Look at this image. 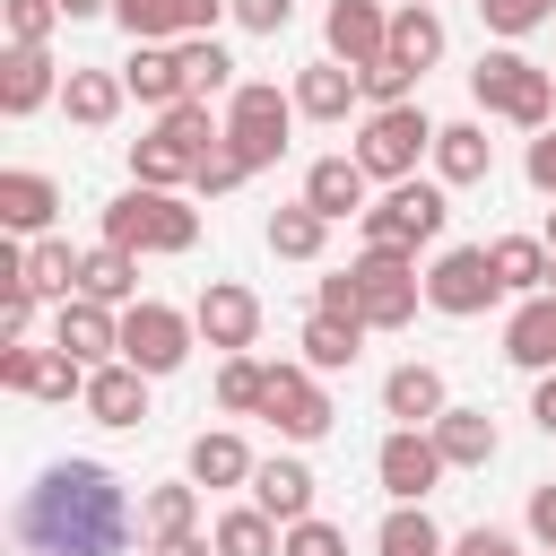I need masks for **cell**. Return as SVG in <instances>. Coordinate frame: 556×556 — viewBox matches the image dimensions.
Listing matches in <instances>:
<instances>
[{
	"label": "cell",
	"instance_id": "obj_23",
	"mask_svg": "<svg viewBox=\"0 0 556 556\" xmlns=\"http://www.w3.org/2000/svg\"><path fill=\"white\" fill-rule=\"evenodd\" d=\"M365 182H374V174H365L356 156H313V174H304V200H313V208L339 226V217H365Z\"/></svg>",
	"mask_w": 556,
	"mask_h": 556
},
{
	"label": "cell",
	"instance_id": "obj_2",
	"mask_svg": "<svg viewBox=\"0 0 556 556\" xmlns=\"http://www.w3.org/2000/svg\"><path fill=\"white\" fill-rule=\"evenodd\" d=\"M226 139V122H208V104L200 96H182V104H165L156 113V130L148 139H130V182H156V191H174V182H191L200 174V156Z\"/></svg>",
	"mask_w": 556,
	"mask_h": 556
},
{
	"label": "cell",
	"instance_id": "obj_16",
	"mask_svg": "<svg viewBox=\"0 0 556 556\" xmlns=\"http://www.w3.org/2000/svg\"><path fill=\"white\" fill-rule=\"evenodd\" d=\"M52 348H70L78 365H113V356H122V313L96 304V295H61V313H52Z\"/></svg>",
	"mask_w": 556,
	"mask_h": 556
},
{
	"label": "cell",
	"instance_id": "obj_3",
	"mask_svg": "<svg viewBox=\"0 0 556 556\" xmlns=\"http://www.w3.org/2000/svg\"><path fill=\"white\" fill-rule=\"evenodd\" d=\"M104 243H122V252H191L200 243V208L191 200H174V191H156V182H130L122 200H104Z\"/></svg>",
	"mask_w": 556,
	"mask_h": 556
},
{
	"label": "cell",
	"instance_id": "obj_17",
	"mask_svg": "<svg viewBox=\"0 0 556 556\" xmlns=\"http://www.w3.org/2000/svg\"><path fill=\"white\" fill-rule=\"evenodd\" d=\"M321 35H330V61H348V70H374V61L391 52L382 0H330V9H321Z\"/></svg>",
	"mask_w": 556,
	"mask_h": 556
},
{
	"label": "cell",
	"instance_id": "obj_33",
	"mask_svg": "<svg viewBox=\"0 0 556 556\" xmlns=\"http://www.w3.org/2000/svg\"><path fill=\"white\" fill-rule=\"evenodd\" d=\"M374 556H452V547H443V530H434L426 504H391L382 530H374Z\"/></svg>",
	"mask_w": 556,
	"mask_h": 556
},
{
	"label": "cell",
	"instance_id": "obj_18",
	"mask_svg": "<svg viewBox=\"0 0 556 556\" xmlns=\"http://www.w3.org/2000/svg\"><path fill=\"white\" fill-rule=\"evenodd\" d=\"M61 96V70H52V52L43 43H9L0 52V113L9 122H26L35 104H52Z\"/></svg>",
	"mask_w": 556,
	"mask_h": 556
},
{
	"label": "cell",
	"instance_id": "obj_13",
	"mask_svg": "<svg viewBox=\"0 0 556 556\" xmlns=\"http://www.w3.org/2000/svg\"><path fill=\"white\" fill-rule=\"evenodd\" d=\"M443 469H452V460L434 452V434H426V426H391V434H382V452H374V478H382V495H391V504H426V495L443 486Z\"/></svg>",
	"mask_w": 556,
	"mask_h": 556
},
{
	"label": "cell",
	"instance_id": "obj_31",
	"mask_svg": "<svg viewBox=\"0 0 556 556\" xmlns=\"http://www.w3.org/2000/svg\"><path fill=\"white\" fill-rule=\"evenodd\" d=\"M252 452H243V434H191V486H252Z\"/></svg>",
	"mask_w": 556,
	"mask_h": 556
},
{
	"label": "cell",
	"instance_id": "obj_5",
	"mask_svg": "<svg viewBox=\"0 0 556 556\" xmlns=\"http://www.w3.org/2000/svg\"><path fill=\"white\" fill-rule=\"evenodd\" d=\"M434 130L443 122H426V104H374L365 130H356V165L374 182H408L417 156H434Z\"/></svg>",
	"mask_w": 556,
	"mask_h": 556
},
{
	"label": "cell",
	"instance_id": "obj_34",
	"mask_svg": "<svg viewBox=\"0 0 556 556\" xmlns=\"http://www.w3.org/2000/svg\"><path fill=\"white\" fill-rule=\"evenodd\" d=\"M391 52H400L408 70H434V61H443V17H434V0H408V9L391 17Z\"/></svg>",
	"mask_w": 556,
	"mask_h": 556
},
{
	"label": "cell",
	"instance_id": "obj_7",
	"mask_svg": "<svg viewBox=\"0 0 556 556\" xmlns=\"http://www.w3.org/2000/svg\"><path fill=\"white\" fill-rule=\"evenodd\" d=\"M443 217H452V208H443V182H417V174H408V182H391L356 226H365L374 252H417V243L443 235Z\"/></svg>",
	"mask_w": 556,
	"mask_h": 556
},
{
	"label": "cell",
	"instance_id": "obj_25",
	"mask_svg": "<svg viewBox=\"0 0 556 556\" xmlns=\"http://www.w3.org/2000/svg\"><path fill=\"white\" fill-rule=\"evenodd\" d=\"M434 174H443V182H486V174H495L486 122H443V130H434Z\"/></svg>",
	"mask_w": 556,
	"mask_h": 556
},
{
	"label": "cell",
	"instance_id": "obj_22",
	"mask_svg": "<svg viewBox=\"0 0 556 556\" xmlns=\"http://www.w3.org/2000/svg\"><path fill=\"white\" fill-rule=\"evenodd\" d=\"M348 104H365V78H356L348 61H313V70L295 78V113H304V122H348Z\"/></svg>",
	"mask_w": 556,
	"mask_h": 556
},
{
	"label": "cell",
	"instance_id": "obj_14",
	"mask_svg": "<svg viewBox=\"0 0 556 556\" xmlns=\"http://www.w3.org/2000/svg\"><path fill=\"white\" fill-rule=\"evenodd\" d=\"M235 0H113V17H122V35L130 43H182V35H217V17H226Z\"/></svg>",
	"mask_w": 556,
	"mask_h": 556
},
{
	"label": "cell",
	"instance_id": "obj_21",
	"mask_svg": "<svg viewBox=\"0 0 556 556\" xmlns=\"http://www.w3.org/2000/svg\"><path fill=\"white\" fill-rule=\"evenodd\" d=\"M52 208H61V182H52V174H35V165H9V174H0V226H9V235H43Z\"/></svg>",
	"mask_w": 556,
	"mask_h": 556
},
{
	"label": "cell",
	"instance_id": "obj_50",
	"mask_svg": "<svg viewBox=\"0 0 556 556\" xmlns=\"http://www.w3.org/2000/svg\"><path fill=\"white\" fill-rule=\"evenodd\" d=\"M452 556H521V547H513L495 521H478V530H460V539H452Z\"/></svg>",
	"mask_w": 556,
	"mask_h": 556
},
{
	"label": "cell",
	"instance_id": "obj_24",
	"mask_svg": "<svg viewBox=\"0 0 556 556\" xmlns=\"http://www.w3.org/2000/svg\"><path fill=\"white\" fill-rule=\"evenodd\" d=\"M122 87L139 96V104H182V52L174 43H130V61H122Z\"/></svg>",
	"mask_w": 556,
	"mask_h": 556
},
{
	"label": "cell",
	"instance_id": "obj_51",
	"mask_svg": "<svg viewBox=\"0 0 556 556\" xmlns=\"http://www.w3.org/2000/svg\"><path fill=\"white\" fill-rule=\"evenodd\" d=\"M530 539L556 547V486H530Z\"/></svg>",
	"mask_w": 556,
	"mask_h": 556
},
{
	"label": "cell",
	"instance_id": "obj_9",
	"mask_svg": "<svg viewBox=\"0 0 556 556\" xmlns=\"http://www.w3.org/2000/svg\"><path fill=\"white\" fill-rule=\"evenodd\" d=\"M191 339H200V321L191 313H174V304H156V295H139V304H122V356L156 382V374H174L182 356H191Z\"/></svg>",
	"mask_w": 556,
	"mask_h": 556
},
{
	"label": "cell",
	"instance_id": "obj_20",
	"mask_svg": "<svg viewBox=\"0 0 556 556\" xmlns=\"http://www.w3.org/2000/svg\"><path fill=\"white\" fill-rule=\"evenodd\" d=\"M504 356L521 374H556V295H521L504 321Z\"/></svg>",
	"mask_w": 556,
	"mask_h": 556
},
{
	"label": "cell",
	"instance_id": "obj_41",
	"mask_svg": "<svg viewBox=\"0 0 556 556\" xmlns=\"http://www.w3.org/2000/svg\"><path fill=\"white\" fill-rule=\"evenodd\" d=\"M261 391H269V365H261V356H226V365H217V408L261 417Z\"/></svg>",
	"mask_w": 556,
	"mask_h": 556
},
{
	"label": "cell",
	"instance_id": "obj_56",
	"mask_svg": "<svg viewBox=\"0 0 556 556\" xmlns=\"http://www.w3.org/2000/svg\"><path fill=\"white\" fill-rule=\"evenodd\" d=\"M547 295H556V269H547Z\"/></svg>",
	"mask_w": 556,
	"mask_h": 556
},
{
	"label": "cell",
	"instance_id": "obj_26",
	"mask_svg": "<svg viewBox=\"0 0 556 556\" xmlns=\"http://www.w3.org/2000/svg\"><path fill=\"white\" fill-rule=\"evenodd\" d=\"M486 261H495L504 295H547V269H556L547 235H495V243H486Z\"/></svg>",
	"mask_w": 556,
	"mask_h": 556
},
{
	"label": "cell",
	"instance_id": "obj_11",
	"mask_svg": "<svg viewBox=\"0 0 556 556\" xmlns=\"http://www.w3.org/2000/svg\"><path fill=\"white\" fill-rule=\"evenodd\" d=\"M261 417L287 434V443H321L330 434V391H321V374L313 365H269V391H261Z\"/></svg>",
	"mask_w": 556,
	"mask_h": 556
},
{
	"label": "cell",
	"instance_id": "obj_46",
	"mask_svg": "<svg viewBox=\"0 0 556 556\" xmlns=\"http://www.w3.org/2000/svg\"><path fill=\"white\" fill-rule=\"evenodd\" d=\"M235 182H252V165H243V156H235V148L217 139V148L200 156V174H191V191H208V200H217V191H235Z\"/></svg>",
	"mask_w": 556,
	"mask_h": 556
},
{
	"label": "cell",
	"instance_id": "obj_38",
	"mask_svg": "<svg viewBox=\"0 0 556 556\" xmlns=\"http://www.w3.org/2000/svg\"><path fill=\"white\" fill-rule=\"evenodd\" d=\"M356 348H365V321H330V313H313V321H304V365H313V374L356 365Z\"/></svg>",
	"mask_w": 556,
	"mask_h": 556
},
{
	"label": "cell",
	"instance_id": "obj_49",
	"mask_svg": "<svg viewBox=\"0 0 556 556\" xmlns=\"http://www.w3.org/2000/svg\"><path fill=\"white\" fill-rule=\"evenodd\" d=\"M235 17H243L252 35H287V17H295V0H235Z\"/></svg>",
	"mask_w": 556,
	"mask_h": 556
},
{
	"label": "cell",
	"instance_id": "obj_19",
	"mask_svg": "<svg viewBox=\"0 0 556 556\" xmlns=\"http://www.w3.org/2000/svg\"><path fill=\"white\" fill-rule=\"evenodd\" d=\"M87 417H96V426H139V417H148V374H139L130 356L96 365V374H87Z\"/></svg>",
	"mask_w": 556,
	"mask_h": 556
},
{
	"label": "cell",
	"instance_id": "obj_32",
	"mask_svg": "<svg viewBox=\"0 0 556 556\" xmlns=\"http://www.w3.org/2000/svg\"><path fill=\"white\" fill-rule=\"evenodd\" d=\"M130 287H139V252H122V243L78 252V295H96V304H130Z\"/></svg>",
	"mask_w": 556,
	"mask_h": 556
},
{
	"label": "cell",
	"instance_id": "obj_52",
	"mask_svg": "<svg viewBox=\"0 0 556 556\" xmlns=\"http://www.w3.org/2000/svg\"><path fill=\"white\" fill-rule=\"evenodd\" d=\"M530 417H539V434H556V374H539V391H530Z\"/></svg>",
	"mask_w": 556,
	"mask_h": 556
},
{
	"label": "cell",
	"instance_id": "obj_36",
	"mask_svg": "<svg viewBox=\"0 0 556 556\" xmlns=\"http://www.w3.org/2000/svg\"><path fill=\"white\" fill-rule=\"evenodd\" d=\"M208 539H217V556H278V539H287V530H278L261 504H235V513H217V530H208Z\"/></svg>",
	"mask_w": 556,
	"mask_h": 556
},
{
	"label": "cell",
	"instance_id": "obj_45",
	"mask_svg": "<svg viewBox=\"0 0 556 556\" xmlns=\"http://www.w3.org/2000/svg\"><path fill=\"white\" fill-rule=\"evenodd\" d=\"M278 556H348V530H330V521H287V539H278Z\"/></svg>",
	"mask_w": 556,
	"mask_h": 556
},
{
	"label": "cell",
	"instance_id": "obj_42",
	"mask_svg": "<svg viewBox=\"0 0 556 556\" xmlns=\"http://www.w3.org/2000/svg\"><path fill=\"white\" fill-rule=\"evenodd\" d=\"M356 78H365V104H417V78H426V70H408L400 52H382V61L356 70Z\"/></svg>",
	"mask_w": 556,
	"mask_h": 556
},
{
	"label": "cell",
	"instance_id": "obj_40",
	"mask_svg": "<svg viewBox=\"0 0 556 556\" xmlns=\"http://www.w3.org/2000/svg\"><path fill=\"white\" fill-rule=\"evenodd\" d=\"M26 287H35V295H78V252L52 243V235H35V243H26Z\"/></svg>",
	"mask_w": 556,
	"mask_h": 556
},
{
	"label": "cell",
	"instance_id": "obj_35",
	"mask_svg": "<svg viewBox=\"0 0 556 556\" xmlns=\"http://www.w3.org/2000/svg\"><path fill=\"white\" fill-rule=\"evenodd\" d=\"M174 52H182V96H200V104H208V96H226V87H235V61H226V43H217V35H182Z\"/></svg>",
	"mask_w": 556,
	"mask_h": 556
},
{
	"label": "cell",
	"instance_id": "obj_30",
	"mask_svg": "<svg viewBox=\"0 0 556 556\" xmlns=\"http://www.w3.org/2000/svg\"><path fill=\"white\" fill-rule=\"evenodd\" d=\"M122 96H130L122 70H70V78H61V113H70L78 130H104V122L122 113Z\"/></svg>",
	"mask_w": 556,
	"mask_h": 556
},
{
	"label": "cell",
	"instance_id": "obj_47",
	"mask_svg": "<svg viewBox=\"0 0 556 556\" xmlns=\"http://www.w3.org/2000/svg\"><path fill=\"white\" fill-rule=\"evenodd\" d=\"M313 313H330V321H365V295H356V269H339V278H321V287H313Z\"/></svg>",
	"mask_w": 556,
	"mask_h": 556
},
{
	"label": "cell",
	"instance_id": "obj_53",
	"mask_svg": "<svg viewBox=\"0 0 556 556\" xmlns=\"http://www.w3.org/2000/svg\"><path fill=\"white\" fill-rule=\"evenodd\" d=\"M148 556H217V539H200V530H191V539H156Z\"/></svg>",
	"mask_w": 556,
	"mask_h": 556
},
{
	"label": "cell",
	"instance_id": "obj_8",
	"mask_svg": "<svg viewBox=\"0 0 556 556\" xmlns=\"http://www.w3.org/2000/svg\"><path fill=\"white\" fill-rule=\"evenodd\" d=\"M356 295H365V330H408L417 304H426V278H417V252H356Z\"/></svg>",
	"mask_w": 556,
	"mask_h": 556
},
{
	"label": "cell",
	"instance_id": "obj_28",
	"mask_svg": "<svg viewBox=\"0 0 556 556\" xmlns=\"http://www.w3.org/2000/svg\"><path fill=\"white\" fill-rule=\"evenodd\" d=\"M426 434H434V452H443L452 469H486V460H495V417H486V408H443Z\"/></svg>",
	"mask_w": 556,
	"mask_h": 556
},
{
	"label": "cell",
	"instance_id": "obj_12",
	"mask_svg": "<svg viewBox=\"0 0 556 556\" xmlns=\"http://www.w3.org/2000/svg\"><path fill=\"white\" fill-rule=\"evenodd\" d=\"M87 374L70 348H35V339H0V382L26 400H87Z\"/></svg>",
	"mask_w": 556,
	"mask_h": 556
},
{
	"label": "cell",
	"instance_id": "obj_15",
	"mask_svg": "<svg viewBox=\"0 0 556 556\" xmlns=\"http://www.w3.org/2000/svg\"><path fill=\"white\" fill-rule=\"evenodd\" d=\"M191 321H200V339H208V348L243 356V348L261 339V295H252V287H235V278H208V287H200V304H191Z\"/></svg>",
	"mask_w": 556,
	"mask_h": 556
},
{
	"label": "cell",
	"instance_id": "obj_39",
	"mask_svg": "<svg viewBox=\"0 0 556 556\" xmlns=\"http://www.w3.org/2000/svg\"><path fill=\"white\" fill-rule=\"evenodd\" d=\"M139 521H148V539H191L200 530V486H148Z\"/></svg>",
	"mask_w": 556,
	"mask_h": 556
},
{
	"label": "cell",
	"instance_id": "obj_10",
	"mask_svg": "<svg viewBox=\"0 0 556 556\" xmlns=\"http://www.w3.org/2000/svg\"><path fill=\"white\" fill-rule=\"evenodd\" d=\"M495 295H504V278H495L486 243H452V252H434V269H426V304H434V313L469 321V313H486Z\"/></svg>",
	"mask_w": 556,
	"mask_h": 556
},
{
	"label": "cell",
	"instance_id": "obj_57",
	"mask_svg": "<svg viewBox=\"0 0 556 556\" xmlns=\"http://www.w3.org/2000/svg\"><path fill=\"white\" fill-rule=\"evenodd\" d=\"M539 556H556V547H539Z\"/></svg>",
	"mask_w": 556,
	"mask_h": 556
},
{
	"label": "cell",
	"instance_id": "obj_48",
	"mask_svg": "<svg viewBox=\"0 0 556 556\" xmlns=\"http://www.w3.org/2000/svg\"><path fill=\"white\" fill-rule=\"evenodd\" d=\"M521 174H530V191H547V200H556V122H547V130L530 139V156H521Z\"/></svg>",
	"mask_w": 556,
	"mask_h": 556
},
{
	"label": "cell",
	"instance_id": "obj_55",
	"mask_svg": "<svg viewBox=\"0 0 556 556\" xmlns=\"http://www.w3.org/2000/svg\"><path fill=\"white\" fill-rule=\"evenodd\" d=\"M547 252H556V208H547Z\"/></svg>",
	"mask_w": 556,
	"mask_h": 556
},
{
	"label": "cell",
	"instance_id": "obj_43",
	"mask_svg": "<svg viewBox=\"0 0 556 556\" xmlns=\"http://www.w3.org/2000/svg\"><path fill=\"white\" fill-rule=\"evenodd\" d=\"M0 17H9V43H52L61 0H0Z\"/></svg>",
	"mask_w": 556,
	"mask_h": 556
},
{
	"label": "cell",
	"instance_id": "obj_6",
	"mask_svg": "<svg viewBox=\"0 0 556 556\" xmlns=\"http://www.w3.org/2000/svg\"><path fill=\"white\" fill-rule=\"evenodd\" d=\"M287 130H295V96H278L269 78H243V87L226 96V148H235L252 174L287 156Z\"/></svg>",
	"mask_w": 556,
	"mask_h": 556
},
{
	"label": "cell",
	"instance_id": "obj_37",
	"mask_svg": "<svg viewBox=\"0 0 556 556\" xmlns=\"http://www.w3.org/2000/svg\"><path fill=\"white\" fill-rule=\"evenodd\" d=\"M321 235H330V217H321L313 200L269 208V252H278V261H313V252H321Z\"/></svg>",
	"mask_w": 556,
	"mask_h": 556
},
{
	"label": "cell",
	"instance_id": "obj_27",
	"mask_svg": "<svg viewBox=\"0 0 556 556\" xmlns=\"http://www.w3.org/2000/svg\"><path fill=\"white\" fill-rule=\"evenodd\" d=\"M382 408H391L400 426H434L452 400H443V374H434V365H391V374H382Z\"/></svg>",
	"mask_w": 556,
	"mask_h": 556
},
{
	"label": "cell",
	"instance_id": "obj_29",
	"mask_svg": "<svg viewBox=\"0 0 556 556\" xmlns=\"http://www.w3.org/2000/svg\"><path fill=\"white\" fill-rule=\"evenodd\" d=\"M252 504H261L278 530L304 521V513H313V469H304V460H261V469H252Z\"/></svg>",
	"mask_w": 556,
	"mask_h": 556
},
{
	"label": "cell",
	"instance_id": "obj_4",
	"mask_svg": "<svg viewBox=\"0 0 556 556\" xmlns=\"http://www.w3.org/2000/svg\"><path fill=\"white\" fill-rule=\"evenodd\" d=\"M469 96H478V113L521 122V130H547V122H556V78H547L530 52H478Z\"/></svg>",
	"mask_w": 556,
	"mask_h": 556
},
{
	"label": "cell",
	"instance_id": "obj_54",
	"mask_svg": "<svg viewBox=\"0 0 556 556\" xmlns=\"http://www.w3.org/2000/svg\"><path fill=\"white\" fill-rule=\"evenodd\" d=\"M113 0H61V17H104Z\"/></svg>",
	"mask_w": 556,
	"mask_h": 556
},
{
	"label": "cell",
	"instance_id": "obj_1",
	"mask_svg": "<svg viewBox=\"0 0 556 556\" xmlns=\"http://www.w3.org/2000/svg\"><path fill=\"white\" fill-rule=\"evenodd\" d=\"M26 556H122L130 547V486L104 460H52L17 495Z\"/></svg>",
	"mask_w": 556,
	"mask_h": 556
},
{
	"label": "cell",
	"instance_id": "obj_44",
	"mask_svg": "<svg viewBox=\"0 0 556 556\" xmlns=\"http://www.w3.org/2000/svg\"><path fill=\"white\" fill-rule=\"evenodd\" d=\"M478 17H486V35H530L556 17V0H478Z\"/></svg>",
	"mask_w": 556,
	"mask_h": 556
}]
</instances>
